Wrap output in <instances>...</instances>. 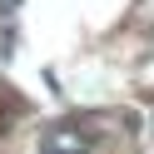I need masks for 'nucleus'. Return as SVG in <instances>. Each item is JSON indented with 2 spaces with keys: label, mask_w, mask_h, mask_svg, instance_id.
Listing matches in <instances>:
<instances>
[{
  "label": "nucleus",
  "mask_w": 154,
  "mask_h": 154,
  "mask_svg": "<svg viewBox=\"0 0 154 154\" xmlns=\"http://www.w3.org/2000/svg\"><path fill=\"white\" fill-rule=\"evenodd\" d=\"M90 149H94V134L80 124H50L40 134V154H90Z\"/></svg>",
  "instance_id": "1"
}]
</instances>
